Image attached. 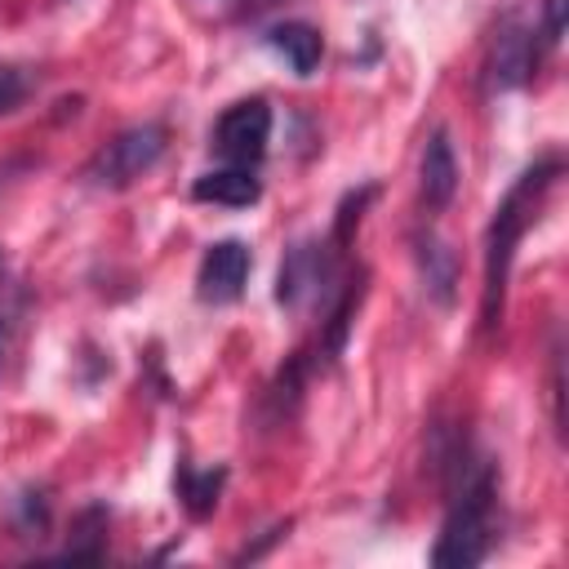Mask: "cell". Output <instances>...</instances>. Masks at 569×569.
<instances>
[{
    "label": "cell",
    "mask_w": 569,
    "mask_h": 569,
    "mask_svg": "<svg viewBox=\"0 0 569 569\" xmlns=\"http://www.w3.org/2000/svg\"><path fill=\"white\" fill-rule=\"evenodd\" d=\"M565 160L560 156H542L533 160L498 200L489 227H485V284H480V329L493 333L502 325V307H507V280H511V262H516V244L525 240V231L538 222L551 187L560 182Z\"/></svg>",
    "instance_id": "cell-2"
},
{
    "label": "cell",
    "mask_w": 569,
    "mask_h": 569,
    "mask_svg": "<svg viewBox=\"0 0 569 569\" xmlns=\"http://www.w3.org/2000/svg\"><path fill=\"white\" fill-rule=\"evenodd\" d=\"M107 525H111V511L102 502L80 507L71 516V533L58 556L62 560H107Z\"/></svg>",
    "instance_id": "cell-14"
},
{
    "label": "cell",
    "mask_w": 569,
    "mask_h": 569,
    "mask_svg": "<svg viewBox=\"0 0 569 569\" xmlns=\"http://www.w3.org/2000/svg\"><path fill=\"white\" fill-rule=\"evenodd\" d=\"M267 49L276 53V58H284L289 62V71L293 76H316V67H320V58H325V36H320V27H311V22H302V18H284V22H276V27H267Z\"/></svg>",
    "instance_id": "cell-11"
},
{
    "label": "cell",
    "mask_w": 569,
    "mask_h": 569,
    "mask_svg": "<svg viewBox=\"0 0 569 569\" xmlns=\"http://www.w3.org/2000/svg\"><path fill=\"white\" fill-rule=\"evenodd\" d=\"M169 151V129L164 120H138L129 129H120L116 138H107L89 164H84V182L102 187V191H124L138 178H147Z\"/></svg>",
    "instance_id": "cell-4"
},
{
    "label": "cell",
    "mask_w": 569,
    "mask_h": 569,
    "mask_svg": "<svg viewBox=\"0 0 569 569\" xmlns=\"http://www.w3.org/2000/svg\"><path fill=\"white\" fill-rule=\"evenodd\" d=\"M347 249L333 244L329 236H307V240H293L280 258V271H276V302L293 316L302 311H325L338 293V284L347 280L351 267H342Z\"/></svg>",
    "instance_id": "cell-3"
},
{
    "label": "cell",
    "mask_w": 569,
    "mask_h": 569,
    "mask_svg": "<svg viewBox=\"0 0 569 569\" xmlns=\"http://www.w3.org/2000/svg\"><path fill=\"white\" fill-rule=\"evenodd\" d=\"M542 44L556 49L560 36H565V0H542V27H538Z\"/></svg>",
    "instance_id": "cell-18"
},
{
    "label": "cell",
    "mask_w": 569,
    "mask_h": 569,
    "mask_svg": "<svg viewBox=\"0 0 569 569\" xmlns=\"http://www.w3.org/2000/svg\"><path fill=\"white\" fill-rule=\"evenodd\" d=\"M271 142V107L267 98H240L231 102L213 129H209V147L222 164H240V169H258Z\"/></svg>",
    "instance_id": "cell-5"
},
{
    "label": "cell",
    "mask_w": 569,
    "mask_h": 569,
    "mask_svg": "<svg viewBox=\"0 0 569 569\" xmlns=\"http://www.w3.org/2000/svg\"><path fill=\"white\" fill-rule=\"evenodd\" d=\"M458 151H453V138L445 124H436L422 142V156H418V200L427 213H445L458 196Z\"/></svg>",
    "instance_id": "cell-8"
},
{
    "label": "cell",
    "mask_w": 569,
    "mask_h": 569,
    "mask_svg": "<svg viewBox=\"0 0 569 569\" xmlns=\"http://www.w3.org/2000/svg\"><path fill=\"white\" fill-rule=\"evenodd\" d=\"M249 271H253V253L244 240H236V236L213 240L196 267V298L204 307H231V302H240V293L249 284Z\"/></svg>",
    "instance_id": "cell-7"
},
{
    "label": "cell",
    "mask_w": 569,
    "mask_h": 569,
    "mask_svg": "<svg viewBox=\"0 0 569 569\" xmlns=\"http://www.w3.org/2000/svg\"><path fill=\"white\" fill-rule=\"evenodd\" d=\"M289 525H293V520H280V525H271V529H267V533H262L253 547H240V551L231 556V565H244V560H262V556H267L276 542H284V538H289Z\"/></svg>",
    "instance_id": "cell-17"
},
{
    "label": "cell",
    "mask_w": 569,
    "mask_h": 569,
    "mask_svg": "<svg viewBox=\"0 0 569 569\" xmlns=\"http://www.w3.org/2000/svg\"><path fill=\"white\" fill-rule=\"evenodd\" d=\"M191 200L196 204H222V209H249L262 200V178H258V169L222 164V169H209L191 182Z\"/></svg>",
    "instance_id": "cell-10"
},
{
    "label": "cell",
    "mask_w": 569,
    "mask_h": 569,
    "mask_svg": "<svg viewBox=\"0 0 569 569\" xmlns=\"http://www.w3.org/2000/svg\"><path fill=\"white\" fill-rule=\"evenodd\" d=\"M436 471L445 480V525L431 547V565L471 569L493 547L498 462L489 453H480L467 436H449L436 449Z\"/></svg>",
    "instance_id": "cell-1"
},
{
    "label": "cell",
    "mask_w": 569,
    "mask_h": 569,
    "mask_svg": "<svg viewBox=\"0 0 569 569\" xmlns=\"http://www.w3.org/2000/svg\"><path fill=\"white\" fill-rule=\"evenodd\" d=\"M538 71V40L533 27H525L520 18H502L489 53H485V93H511L525 89Z\"/></svg>",
    "instance_id": "cell-6"
},
{
    "label": "cell",
    "mask_w": 569,
    "mask_h": 569,
    "mask_svg": "<svg viewBox=\"0 0 569 569\" xmlns=\"http://www.w3.org/2000/svg\"><path fill=\"white\" fill-rule=\"evenodd\" d=\"M22 316H27V289L0 284V373H4V365H9V356H13Z\"/></svg>",
    "instance_id": "cell-15"
},
{
    "label": "cell",
    "mask_w": 569,
    "mask_h": 569,
    "mask_svg": "<svg viewBox=\"0 0 569 569\" xmlns=\"http://www.w3.org/2000/svg\"><path fill=\"white\" fill-rule=\"evenodd\" d=\"M413 244V262H418V276H422V289L436 307H453L458 298V280H462V267H458V253L449 249V240L431 227H418L409 236Z\"/></svg>",
    "instance_id": "cell-9"
},
{
    "label": "cell",
    "mask_w": 569,
    "mask_h": 569,
    "mask_svg": "<svg viewBox=\"0 0 569 569\" xmlns=\"http://www.w3.org/2000/svg\"><path fill=\"white\" fill-rule=\"evenodd\" d=\"M222 485H227V467H191V462H178V471H173L178 507H182L191 520H209V516L218 511Z\"/></svg>",
    "instance_id": "cell-12"
},
{
    "label": "cell",
    "mask_w": 569,
    "mask_h": 569,
    "mask_svg": "<svg viewBox=\"0 0 569 569\" xmlns=\"http://www.w3.org/2000/svg\"><path fill=\"white\" fill-rule=\"evenodd\" d=\"M560 342L551 347V422H556V436H565V378H560Z\"/></svg>",
    "instance_id": "cell-19"
},
{
    "label": "cell",
    "mask_w": 569,
    "mask_h": 569,
    "mask_svg": "<svg viewBox=\"0 0 569 569\" xmlns=\"http://www.w3.org/2000/svg\"><path fill=\"white\" fill-rule=\"evenodd\" d=\"M31 89H36L31 67H22V62H0V116H13V111L31 98Z\"/></svg>",
    "instance_id": "cell-16"
},
{
    "label": "cell",
    "mask_w": 569,
    "mask_h": 569,
    "mask_svg": "<svg viewBox=\"0 0 569 569\" xmlns=\"http://www.w3.org/2000/svg\"><path fill=\"white\" fill-rule=\"evenodd\" d=\"M4 525H9V533L13 538H44L49 533V525H53V502H49V489L44 485H27V489H18L9 502H4Z\"/></svg>",
    "instance_id": "cell-13"
},
{
    "label": "cell",
    "mask_w": 569,
    "mask_h": 569,
    "mask_svg": "<svg viewBox=\"0 0 569 569\" xmlns=\"http://www.w3.org/2000/svg\"><path fill=\"white\" fill-rule=\"evenodd\" d=\"M276 4H280V0H244V9H253V13H258V9H276Z\"/></svg>",
    "instance_id": "cell-20"
}]
</instances>
